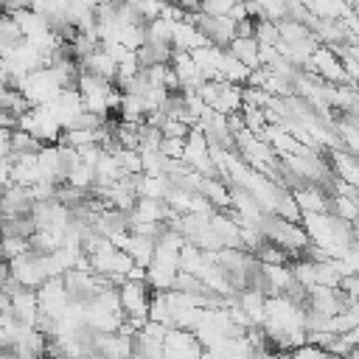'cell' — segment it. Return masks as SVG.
Returning a JSON list of instances; mask_svg holds the SVG:
<instances>
[{"label":"cell","instance_id":"cell-4","mask_svg":"<svg viewBox=\"0 0 359 359\" xmlns=\"http://www.w3.org/2000/svg\"><path fill=\"white\" fill-rule=\"evenodd\" d=\"M168 65L174 67V73H177V79H180V90H182V93H191V90H196V87L202 84V73H199V67H196V62L191 59V53H188V50L174 48V53H171V62H168Z\"/></svg>","mask_w":359,"mask_h":359},{"label":"cell","instance_id":"cell-2","mask_svg":"<svg viewBox=\"0 0 359 359\" xmlns=\"http://www.w3.org/2000/svg\"><path fill=\"white\" fill-rule=\"evenodd\" d=\"M8 275L20 283V286H28V289H36L48 272H45V264H42V252H34V250H25L22 255L11 258L8 261Z\"/></svg>","mask_w":359,"mask_h":359},{"label":"cell","instance_id":"cell-8","mask_svg":"<svg viewBox=\"0 0 359 359\" xmlns=\"http://www.w3.org/2000/svg\"><path fill=\"white\" fill-rule=\"evenodd\" d=\"M208 45V39L202 36V31L188 22V20H171V48H180V50H196Z\"/></svg>","mask_w":359,"mask_h":359},{"label":"cell","instance_id":"cell-10","mask_svg":"<svg viewBox=\"0 0 359 359\" xmlns=\"http://www.w3.org/2000/svg\"><path fill=\"white\" fill-rule=\"evenodd\" d=\"M199 194H202L213 208H219V210L230 208V188H227V182H224L222 177H202Z\"/></svg>","mask_w":359,"mask_h":359},{"label":"cell","instance_id":"cell-25","mask_svg":"<svg viewBox=\"0 0 359 359\" xmlns=\"http://www.w3.org/2000/svg\"><path fill=\"white\" fill-rule=\"evenodd\" d=\"M188 123H182L180 118H165L163 123H160V132H163V137H185L188 135Z\"/></svg>","mask_w":359,"mask_h":359},{"label":"cell","instance_id":"cell-23","mask_svg":"<svg viewBox=\"0 0 359 359\" xmlns=\"http://www.w3.org/2000/svg\"><path fill=\"white\" fill-rule=\"evenodd\" d=\"M252 39H255L258 45H275V42H278V25H275V20H266V17L255 20Z\"/></svg>","mask_w":359,"mask_h":359},{"label":"cell","instance_id":"cell-5","mask_svg":"<svg viewBox=\"0 0 359 359\" xmlns=\"http://www.w3.org/2000/svg\"><path fill=\"white\" fill-rule=\"evenodd\" d=\"M292 196H294L300 213H309V210H328V199H331V194H328L323 185H317V182H303V185L292 188Z\"/></svg>","mask_w":359,"mask_h":359},{"label":"cell","instance_id":"cell-9","mask_svg":"<svg viewBox=\"0 0 359 359\" xmlns=\"http://www.w3.org/2000/svg\"><path fill=\"white\" fill-rule=\"evenodd\" d=\"M121 177H123V168H121L118 157L104 149V151L98 154L95 165H93V185H112V182L121 180Z\"/></svg>","mask_w":359,"mask_h":359},{"label":"cell","instance_id":"cell-28","mask_svg":"<svg viewBox=\"0 0 359 359\" xmlns=\"http://www.w3.org/2000/svg\"><path fill=\"white\" fill-rule=\"evenodd\" d=\"M337 286H339L348 297H353V300H356V294H359V278H356V272H353V275H342Z\"/></svg>","mask_w":359,"mask_h":359},{"label":"cell","instance_id":"cell-1","mask_svg":"<svg viewBox=\"0 0 359 359\" xmlns=\"http://www.w3.org/2000/svg\"><path fill=\"white\" fill-rule=\"evenodd\" d=\"M149 283L146 280H132V278H123L118 283V303H121V311L123 317L135 325V331L146 323L149 317Z\"/></svg>","mask_w":359,"mask_h":359},{"label":"cell","instance_id":"cell-30","mask_svg":"<svg viewBox=\"0 0 359 359\" xmlns=\"http://www.w3.org/2000/svg\"><path fill=\"white\" fill-rule=\"evenodd\" d=\"M0 126H3V129H14V126H17V115H11L8 109L0 107Z\"/></svg>","mask_w":359,"mask_h":359},{"label":"cell","instance_id":"cell-26","mask_svg":"<svg viewBox=\"0 0 359 359\" xmlns=\"http://www.w3.org/2000/svg\"><path fill=\"white\" fill-rule=\"evenodd\" d=\"M236 0H199V11L205 14H230Z\"/></svg>","mask_w":359,"mask_h":359},{"label":"cell","instance_id":"cell-27","mask_svg":"<svg viewBox=\"0 0 359 359\" xmlns=\"http://www.w3.org/2000/svg\"><path fill=\"white\" fill-rule=\"evenodd\" d=\"M182 140L185 137H163L160 140V151L165 157H182Z\"/></svg>","mask_w":359,"mask_h":359},{"label":"cell","instance_id":"cell-3","mask_svg":"<svg viewBox=\"0 0 359 359\" xmlns=\"http://www.w3.org/2000/svg\"><path fill=\"white\" fill-rule=\"evenodd\" d=\"M163 356H202V345L191 328L168 325L163 337Z\"/></svg>","mask_w":359,"mask_h":359},{"label":"cell","instance_id":"cell-7","mask_svg":"<svg viewBox=\"0 0 359 359\" xmlns=\"http://www.w3.org/2000/svg\"><path fill=\"white\" fill-rule=\"evenodd\" d=\"M8 311H11V314H14L20 323L31 325V323H34V317H36V311H39V303H36V289L20 286L17 292H11V294H8Z\"/></svg>","mask_w":359,"mask_h":359},{"label":"cell","instance_id":"cell-12","mask_svg":"<svg viewBox=\"0 0 359 359\" xmlns=\"http://www.w3.org/2000/svg\"><path fill=\"white\" fill-rule=\"evenodd\" d=\"M171 188L165 174H135V191L137 196H151V199H163L165 191Z\"/></svg>","mask_w":359,"mask_h":359},{"label":"cell","instance_id":"cell-16","mask_svg":"<svg viewBox=\"0 0 359 359\" xmlns=\"http://www.w3.org/2000/svg\"><path fill=\"white\" fill-rule=\"evenodd\" d=\"M356 325H359V309H356V303H353V306H345V309H339V311H334V314L325 320V331H331V334H342V331L356 328Z\"/></svg>","mask_w":359,"mask_h":359},{"label":"cell","instance_id":"cell-17","mask_svg":"<svg viewBox=\"0 0 359 359\" xmlns=\"http://www.w3.org/2000/svg\"><path fill=\"white\" fill-rule=\"evenodd\" d=\"M65 182H70V185H76V188L90 191V185H93V165H87V163L76 160L73 165H67V171H65Z\"/></svg>","mask_w":359,"mask_h":359},{"label":"cell","instance_id":"cell-6","mask_svg":"<svg viewBox=\"0 0 359 359\" xmlns=\"http://www.w3.org/2000/svg\"><path fill=\"white\" fill-rule=\"evenodd\" d=\"M168 216H174L168 210V205L163 199H151V196H137L135 205L129 208V224L132 222H165Z\"/></svg>","mask_w":359,"mask_h":359},{"label":"cell","instance_id":"cell-20","mask_svg":"<svg viewBox=\"0 0 359 359\" xmlns=\"http://www.w3.org/2000/svg\"><path fill=\"white\" fill-rule=\"evenodd\" d=\"M241 118H244V129L261 137V132H264V126H266L264 109L255 107V104H241Z\"/></svg>","mask_w":359,"mask_h":359},{"label":"cell","instance_id":"cell-11","mask_svg":"<svg viewBox=\"0 0 359 359\" xmlns=\"http://www.w3.org/2000/svg\"><path fill=\"white\" fill-rule=\"evenodd\" d=\"M121 250H126V252H129V258H132L135 264L146 266V264L151 261V252H154V238H151V236H143V233H132V230H129V236H126V241H123V247H121Z\"/></svg>","mask_w":359,"mask_h":359},{"label":"cell","instance_id":"cell-24","mask_svg":"<svg viewBox=\"0 0 359 359\" xmlns=\"http://www.w3.org/2000/svg\"><path fill=\"white\" fill-rule=\"evenodd\" d=\"M112 154L118 157L123 174H140V151L137 149H123V146H115Z\"/></svg>","mask_w":359,"mask_h":359},{"label":"cell","instance_id":"cell-22","mask_svg":"<svg viewBox=\"0 0 359 359\" xmlns=\"http://www.w3.org/2000/svg\"><path fill=\"white\" fill-rule=\"evenodd\" d=\"M272 213H278L280 219H289V222H300V208H297V202H294V196H292V191H280V196H278V202H275V210Z\"/></svg>","mask_w":359,"mask_h":359},{"label":"cell","instance_id":"cell-18","mask_svg":"<svg viewBox=\"0 0 359 359\" xmlns=\"http://www.w3.org/2000/svg\"><path fill=\"white\" fill-rule=\"evenodd\" d=\"M25 250H31L25 236H8V233H0V258L11 261V258L22 255Z\"/></svg>","mask_w":359,"mask_h":359},{"label":"cell","instance_id":"cell-21","mask_svg":"<svg viewBox=\"0 0 359 359\" xmlns=\"http://www.w3.org/2000/svg\"><path fill=\"white\" fill-rule=\"evenodd\" d=\"M39 146H42V140H36L31 132H25V129H20V126L11 129V151H14V154L39 151Z\"/></svg>","mask_w":359,"mask_h":359},{"label":"cell","instance_id":"cell-32","mask_svg":"<svg viewBox=\"0 0 359 359\" xmlns=\"http://www.w3.org/2000/svg\"><path fill=\"white\" fill-rule=\"evenodd\" d=\"M8 280V261L6 258H0V286Z\"/></svg>","mask_w":359,"mask_h":359},{"label":"cell","instance_id":"cell-14","mask_svg":"<svg viewBox=\"0 0 359 359\" xmlns=\"http://www.w3.org/2000/svg\"><path fill=\"white\" fill-rule=\"evenodd\" d=\"M115 112H118V121H126V123H143L146 107H143V98H140V95H135V93H121V101H118Z\"/></svg>","mask_w":359,"mask_h":359},{"label":"cell","instance_id":"cell-31","mask_svg":"<svg viewBox=\"0 0 359 359\" xmlns=\"http://www.w3.org/2000/svg\"><path fill=\"white\" fill-rule=\"evenodd\" d=\"M8 168H11L8 157H0V191H3V188L11 182V180H8Z\"/></svg>","mask_w":359,"mask_h":359},{"label":"cell","instance_id":"cell-29","mask_svg":"<svg viewBox=\"0 0 359 359\" xmlns=\"http://www.w3.org/2000/svg\"><path fill=\"white\" fill-rule=\"evenodd\" d=\"M8 151H11V129L0 126V157H8Z\"/></svg>","mask_w":359,"mask_h":359},{"label":"cell","instance_id":"cell-19","mask_svg":"<svg viewBox=\"0 0 359 359\" xmlns=\"http://www.w3.org/2000/svg\"><path fill=\"white\" fill-rule=\"evenodd\" d=\"M146 42H171V20L165 17L146 20Z\"/></svg>","mask_w":359,"mask_h":359},{"label":"cell","instance_id":"cell-15","mask_svg":"<svg viewBox=\"0 0 359 359\" xmlns=\"http://www.w3.org/2000/svg\"><path fill=\"white\" fill-rule=\"evenodd\" d=\"M247 73H250V67L247 65H241L227 48L222 50V59H219V76L224 79V81H233V84H244L247 81Z\"/></svg>","mask_w":359,"mask_h":359},{"label":"cell","instance_id":"cell-13","mask_svg":"<svg viewBox=\"0 0 359 359\" xmlns=\"http://www.w3.org/2000/svg\"><path fill=\"white\" fill-rule=\"evenodd\" d=\"M224 48H227V50H230L241 65H247L250 70L261 65V62H258V42H255L252 36H233Z\"/></svg>","mask_w":359,"mask_h":359}]
</instances>
